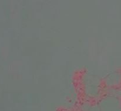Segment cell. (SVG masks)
I'll list each match as a JSON object with an SVG mask.
<instances>
[{"mask_svg": "<svg viewBox=\"0 0 121 111\" xmlns=\"http://www.w3.org/2000/svg\"><path fill=\"white\" fill-rule=\"evenodd\" d=\"M79 109L80 111H101L96 103L85 100L81 103Z\"/></svg>", "mask_w": 121, "mask_h": 111, "instance_id": "obj_4", "label": "cell"}, {"mask_svg": "<svg viewBox=\"0 0 121 111\" xmlns=\"http://www.w3.org/2000/svg\"></svg>", "mask_w": 121, "mask_h": 111, "instance_id": "obj_7", "label": "cell"}, {"mask_svg": "<svg viewBox=\"0 0 121 111\" xmlns=\"http://www.w3.org/2000/svg\"><path fill=\"white\" fill-rule=\"evenodd\" d=\"M101 111H120L121 99L104 94L96 102Z\"/></svg>", "mask_w": 121, "mask_h": 111, "instance_id": "obj_2", "label": "cell"}, {"mask_svg": "<svg viewBox=\"0 0 121 111\" xmlns=\"http://www.w3.org/2000/svg\"><path fill=\"white\" fill-rule=\"evenodd\" d=\"M78 84L81 94L85 101H97L105 93L102 79L91 71L82 72L78 78Z\"/></svg>", "mask_w": 121, "mask_h": 111, "instance_id": "obj_1", "label": "cell"}, {"mask_svg": "<svg viewBox=\"0 0 121 111\" xmlns=\"http://www.w3.org/2000/svg\"><path fill=\"white\" fill-rule=\"evenodd\" d=\"M120 111H121V110H120Z\"/></svg>", "mask_w": 121, "mask_h": 111, "instance_id": "obj_6", "label": "cell"}, {"mask_svg": "<svg viewBox=\"0 0 121 111\" xmlns=\"http://www.w3.org/2000/svg\"><path fill=\"white\" fill-rule=\"evenodd\" d=\"M105 89L121 86V70H115L108 73L102 78Z\"/></svg>", "mask_w": 121, "mask_h": 111, "instance_id": "obj_3", "label": "cell"}, {"mask_svg": "<svg viewBox=\"0 0 121 111\" xmlns=\"http://www.w3.org/2000/svg\"><path fill=\"white\" fill-rule=\"evenodd\" d=\"M104 94H109V95H112V96H113L121 99V87L105 89V93Z\"/></svg>", "mask_w": 121, "mask_h": 111, "instance_id": "obj_5", "label": "cell"}]
</instances>
